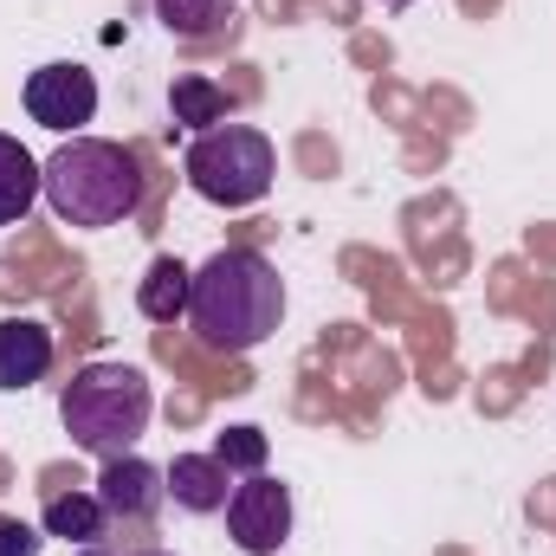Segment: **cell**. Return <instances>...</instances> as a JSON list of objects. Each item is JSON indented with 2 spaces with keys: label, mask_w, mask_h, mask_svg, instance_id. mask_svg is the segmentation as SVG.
Listing matches in <instances>:
<instances>
[{
  "label": "cell",
  "mask_w": 556,
  "mask_h": 556,
  "mask_svg": "<svg viewBox=\"0 0 556 556\" xmlns=\"http://www.w3.org/2000/svg\"><path fill=\"white\" fill-rule=\"evenodd\" d=\"M188 324L207 350L247 356L285 324V278L266 253L253 247H220L188 291Z\"/></svg>",
  "instance_id": "cell-1"
},
{
  "label": "cell",
  "mask_w": 556,
  "mask_h": 556,
  "mask_svg": "<svg viewBox=\"0 0 556 556\" xmlns=\"http://www.w3.org/2000/svg\"><path fill=\"white\" fill-rule=\"evenodd\" d=\"M39 175H46V207L65 227H124L149 188L137 149L111 137H65L39 162Z\"/></svg>",
  "instance_id": "cell-2"
},
{
  "label": "cell",
  "mask_w": 556,
  "mask_h": 556,
  "mask_svg": "<svg viewBox=\"0 0 556 556\" xmlns=\"http://www.w3.org/2000/svg\"><path fill=\"white\" fill-rule=\"evenodd\" d=\"M149 415H155V389L137 363H85L59 395V420H65L72 446H85L98 459L137 453Z\"/></svg>",
  "instance_id": "cell-3"
},
{
  "label": "cell",
  "mask_w": 556,
  "mask_h": 556,
  "mask_svg": "<svg viewBox=\"0 0 556 556\" xmlns=\"http://www.w3.org/2000/svg\"><path fill=\"white\" fill-rule=\"evenodd\" d=\"M181 175L214 207H253V201H266V188H273V175H278L273 137L253 130V124H214V130H201V137L188 142Z\"/></svg>",
  "instance_id": "cell-4"
},
{
  "label": "cell",
  "mask_w": 556,
  "mask_h": 556,
  "mask_svg": "<svg viewBox=\"0 0 556 556\" xmlns=\"http://www.w3.org/2000/svg\"><path fill=\"white\" fill-rule=\"evenodd\" d=\"M227 538L247 556H278L291 544V485L273 472H253L227 492Z\"/></svg>",
  "instance_id": "cell-5"
},
{
  "label": "cell",
  "mask_w": 556,
  "mask_h": 556,
  "mask_svg": "<svg viewBox=\"0 0 556 556\" xmlns=\"http://www.w3.org/2000/svg\"><path fill=\"white\" fill-rule=\"evenodd\" d=\"M26 117L39 130H59V137H78L91 117H98V78L72 59H52L26 78Z\"/></svg>",
  "instance_id": "cell-6"
},
{
  "label": "cell",
  "mask_w": 556,
  "mask_h": 556,
  "mask_svg": "<svg viewBox=\"0 0 556 556\" xmlns=\"http://www.w3.org/2000/svg\"><path fill=\"white\" fill-rule=\"evenodd\" d=\"M98 498H104L111 525H155L162 505H168V472L137 459V453H117L98 472Z\"/></svg>",
  "instance_id": "cell-7"
},
{
  "label": "cell",
  "mask_w": 556,
  "mask_h": 556,
  "mask_svg": "<svg viewBox=\"0 0 556 556\" xmlns=\"http://www.w3.org/2000/svg\"><path fill=\"white\" fill-rule=\"evenodd\" d=\"M59 363V343L39 317H0V389H33Z\"/></svg>",
  "instance_id": "cell-8"
},
{
  "label": "cell",
  "mask_w": 556,
  "mask_h": 556,
  "mask_svg": "<svg viewBox=\"0 0 556 556\" xmlns=\"http://www.w3.org/2000/svg\"><path fill=\"white\" fill-rule=\"evenodd\" d=\"M162 472H168V498H175L181 511H194V518H214V511H227L233 472H227L214 453H175Z\"/></svg>",
  "instance_id": "cell-9"
},
{
  "label": "cell",
  "mask_w": 556,
  "mask_h": 556,
  "mask_svg": "<svg viewBox=\"0 0 556 556\" xmlns=\"http://www.w3.org/2000/svg\"><path fill=\"white\" fill-rule=\"evenodd\" d=\"M39 194H46V175H39L33 149L20 137H0V227H20Z\"/></svg>",
  "instance_id": "cell-10"
},
{
  "label": "cell",
  "mask_w": 556,
  "mask_h": 556,
  "mask_svg": "<svg viewBox=\"0 0 556 556\" xmlns=\"http://www.w3.org/2000/svg\"><path fill=\"white\" fill-rule=\"evenodd\" d=\"M188 291H194V273L175 253H162V260H149V273L137 285V311L149 324H175V317H188Z\"/></svg>",
  "instance_id": "cell-11"
},
{
  "label": "cell",
  "mask_w": 556,
  "mask_h": 556,
  "mask_svg": "<svg viewBox=\"0 0 556 556\" xmlns=\"http://www.w3.org/2000/svg\"><path fill=\"white\" fill-rule=\"evenodd\" d=\"M46 538H65V544H104L111 538V511H104V498L98 492H59L52 505H46Z\"/></svg>",
  "instance_id": "cell-12"
},
{
  "label": "cell",
  "mask_w": 556,
  "mask_h": 556,
  "mask_svg": "<svg viewBox=\"0 0 556 556\" xmlns=\"http://www.w3.org/2000/svg\"><path fill=\"white\" fill-rule=\"evenodd\" d=\"M168 111H175V124H188V130H214V124H227L233 98H227V85H214V78H201V72H181V78L168 85Z\"/></svg>",
  "instance_id": "cell-13"
},
{
  "label": "cell",
  "mask_w": 556,
  "mask_h": 556,
  "mask_svg": "<svg viewBox=\"0 0 556 556\" xmlns=\"http://www.w3.org/2000/svg\"><path fill=\"white\" fill-rule=\"evenodd\" d=\"M240 0H155V20L175 33V39H220L233 26Z\"/></svg>",
  "instance_id": "cell-14"
},
{
  "label": "cell",
  "mask_w": 556,
  "mask_h": 556,
  "mask_svg": "<svg viewBox=\"0 0 556 556\" xmlns=\"http://www.w3.org/2000/svg\"><path fill=\"white\" fill-rule=\"evenodd\" d=\"M266 453H273V440H266L260 427H227V433L214 440V459H220L233 479H253V472H266Z\"/></svg>",
  "instance_id": "cell-15"
},
{
  "label": "cell",
  "mask_w": 556,
  "mask_h": 556,
  "mask_svg": "<svg viewBox=\"0 0 556 556\" xmlns=\"http://www.w3.org/2000/svg\"><path fill=\"white\" fill-rule=\"evenodd\" d=\"M39 531L33 525H20V518H0V556H39Z\"/></svg>",
  "instance_id": "cell-16"
},
{
  "label": "cell",
  "mask_w": 556,
  "mask_h": 556,
  "mask_svg": "<svg viewBox=\"0 0 556 556\" xmlns=\"http://www.w3.org/2000/svg\"><path fill=\"white\" fill-rule=\"evenodd\" d=\"M78 556H117V551H104V544H85V551H78Z\"/></svg>",
  "instance_id": "cell-17"
},
{
  "label": "cell",
  "mask_w": 556,
  "mask_h": 556,
  "mask_svg": "<svg viewBox=\"0 0 556 556\" xmlns=\"http://www.w3.org/2000/svg\"><path fill=\"white\" fill-rule=\"evenodd\" d=\"M382 7H415V0H382Z\"/></svg>",
  "instance_id": "cell-18"
},
{
  "label": "cell",
  "mask_w": 556,
  "mask_h": 556,
  "mask_svg": "<svg viewBox=\"0 0 556 556\" xmlns=\"http://www.w3.org/2000/svg\"><path fill=\"white\" fill-rule=\"evenodd\" d=\"M130 556H168V551H130Z\"/></svg>",
  "instance_id": "cell-19"
}]
</instances>
